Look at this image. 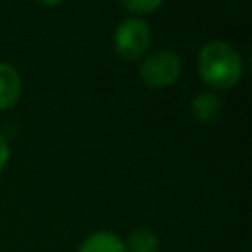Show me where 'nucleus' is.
I'll return each instance as SVG.
<instances>
[{"mask_svg":"<svg viewBox=\"0 0 252 252\" xmlns=\"http://www.w3.org/2000/svg\"><path fill=\"white\" fill-rule=\"evenodd\" d=\"M22 94V79L16 67L0 61V110L12 108Z\"/></svg>","mask_w":252,"mask_h":252,"instance_id":"4","label":"nucleus"},{"mask_svg":"<svg viewBox=\"0 0 252 252\" xmlns=\"http://www.w3.org/2000/svg\"><path fill=\"white\" fill-rule=\"evenodd\" d=\"M77 252H126V248H124L122 238L116 236L114 232L98 230L87 236Z\"/></svg>","mask_w":252,"mask_h":252,"instance_id":"5","label":"nucleus"},{"mask_svg":"<svg viewBox=\"0 0 252 252\" xmlns=\"http://www.w3.org/2000/svg\"><path fill=\"white\" fill-rule=\"evenodd\" d=\"M41 6H47V8H55V6H61L65 0H37Z\"/></svg>","mask_w":252,"mask_h":252,"instance_id":"10","label":"nucleus"},{"mask_svg":"<svg viewBox=\"0 0 252 252\" xmlns=\"http://www.w3.org/2000/svg\"><path fill=\"white\" fill-rule=\"evenodd\" d=\"M197 69L203 83L213 89H232L242 77V59L228 41H209L201 47Z\"/></svg>","mask_w":252,"mask_h":252,"instance_id":"1","label":"nucleus"},{"mask_svg":"<svg viewBox=\"0 0 252 252\" xmlns=\"http://www.w3.org/2000/svg\"><path fill=\"white\" fill-rule=\"evenodd\" d=\"M126 252H158L159 240L158 234L152 232L150 228H136L130 236L128 242L124 244Z\"/></svg>","mask_w":252,"mask_h":252,"instance_id":"7","label":"nucleus"},{"mask_svg":"<svg viewBox=\"0 0 252 252\" xmlns=\"http://www.w3.org/2000/svg\"><path fill=\"white\" fill-rule=\"evenodd\" d=\"M118 2L132 14H150L158 10L163 0H118Z\"/></svg>","mask_w":252,"mask_h":252,"instance_id":"8","label":"nucleus"},{"mask_svg":"<svg viewBox=\"0 0 252 252\" xmlns=\"http://www.w3.org/2000/svg\"><path fill=\"white\" fill-rule=\"evenodd\" d=\"M138 75L142 83L152 89L169 87L181 75V57L169 49H158L142 61Z\"/></svg>","mask_w":252,"mask_h":252,"instance_id":"2","label":"nucleus"},{"mask_svg":"<svg viewBox=\"0 0 252 252\" xmlns=\"http://www.w3.org/2000/svg\"><path fill=\"white\" fill-rule=\"evenodd\" d=\"M114 49L122 59H140L152 43L150 26L140 18H126L114 30Z\"/></svg>","mask_w":252,"mask_h":252,"instance_id":"3","label":"nucleus"},{"mask_svg":"<svg viewBox=\"0 0 252 252\" xmlns=\"http://www.w3.org/2000/svg\"><path fill=\"white\" fill-rule=\"evenodd\" d=\"M220 106H222V102L215 93L203 91V93H197L195 98L191 100V114L199 122H211L219 116Z\"/></svg>","mask_w":252,"mask_h":252,"instance_id":"6","label":"nucleus"},{"mask_svg":"<svg viewBox=\"0 0 252 252\" xmlns=\"http://www.w3.org/2000/svg\"><path fill=\"white\" fill-rule=\"evenodd\" d=\"M8 159H10V146H8L6 138L0 134V171L6 167Z\"/></svg>","mask_w":252,"mask_h":252,"instance_id":"9","label":"nucleus"}]
</instances>
